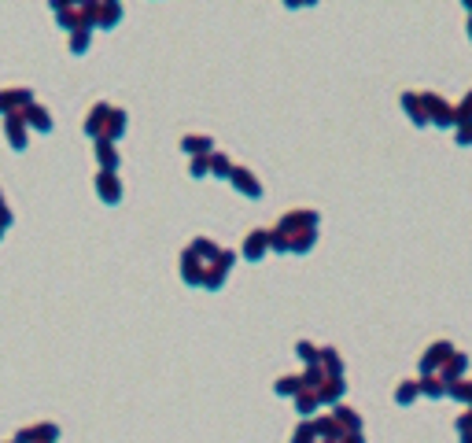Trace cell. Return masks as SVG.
Masks as SVG:
<instances>
[{"mask_svg":"<svg viewBox=\"0 0 472 443\" xmlns=\"http://www.w3.org/2000/svg\"><path fill=\"white\" fill-rule=\"evenodd\" d=\"M318 244V211H288L281 215V222L270 229V252L277 255H307Z\"/></svg>","mask_w":472,"mask_h":443,"instance_id":"1","label":"cell"},{"mask_svg":"<svg viewBox=\"0 0 472 443\" xmlns=\"http://www.w3.org/2000/svg\"><path fill=\"white\" fill-rule=\"evenodd\" d=\"M221 247L214 240H207V237H196L185 252H181V281L192 284V289H203V281H207V266L218 259Z\"/></svg>","mask_w":472,"mask_h":443,"instance_id":"2","label":"cell"},{"mask_svg":"<svg viewBox=\"0 0 472 443\" xmlns=\"http://www.w3.org/2000/svg\"><path fill=\"white\" fill-rule=\"evenodd\" d=\"M85 133L93 137V140H115L126 133V111L122 108H111L108 100H100V103H93L89 108V115H85Z\"/></svg>","mask_w":472,"mask_h":443,"instance_id":"3","label":"cell"},{"mask_svg":"<svg viewBox=\"0 0 472 443\" xmlns=\"http://www.w3.org/2000/svg\"><path fill=\"white\" fill-rule=\"evenodd\" d=\"M30 103H34V89H26V85L0 89V119H8V115H22Z\"/></svg>","mask_w":472,"mask_h":443,"instance_id":"4","label":"cell"},{"mask_svg":"<svg viewBox=\"0 0 472 443\" xmlns=\"http://www.w3.org/2000/svg\"><path fill=\"white\" fill-rule=\"evenodd\" d=\"M457 355L454 351V344L450 340H436L432 347H425V355H421V377H428V373H443V366Z\"/></svg>","mask_w":472,"mask_h":443,"instance_id":"5","label":"cell"},{"mask_svg":"<svg viewBox=\"0 0 472 443\" xmlns=\"http://www.w3.org/2000/svg\"><path fill=\"white\" fill-rule=\"evenodd\" d=\"M233 263H236V252H229V247H221V252H218V259H214L211 266H207V281H203V289H207V292H218L221 284H226V277H229Z\"/></svg>","mask_w":472,"mask_h":443,"instance_id":"6","label":"cell"},{"mask_svg":"<svg viewBox=\"0 0 472 443\" xmlns=\"http://www.w3.org/2000/svg\"><path fill=\"white\" fill-rule=\"evenodd\" d=\"M421 100H425V115H428L432 126H439V129L454 126V108L439 93H421Z\"/></svg>","mask_w":472,"mask_h":443,"instance_id":"7","label":"cell"},{"mask_svg":"<svg viewBox=\"0 0 472 443\" xmlns=\"http://www.w3.org/2000/svg\"><path fill=\"white\" fill-rule=\"evenodd\" d=\"M229 185L240 192V196H247V200H262V181L255 177V170H247V166H233Z\"/></svg>","mask_w":472,"mask_h":443,"instance_id":"8","label":"cell"},{"mask_svg":"<svg viewBox=\"0 0 472 443\" xmlns=\"http://www.w3.org/2000/svg\"><path fill=\"white\" fill-rule=\"evenodd\" d=\"M96 196L108 207L122 203V181H118V170H100L96 174Z\"/></svg>","mask_w":472,"mask_h":443,"instance_id":"9","label":"cell"},{"mask_svg":"<svg viewBox=\"0 0 472 443\" xmlns=\"http://www.w3.org/2000/svg\"><path fill=\"white\" fill-rule=\"evenodd\" d=\"M270 252V229H251L244 237V247H240V255L244 259H251V263H258L262 255Z\"/></svg>","mask_w":472,"mask_h":443,"instance_id":"10","label":"cell"},{"mask_svg":"<svg viewBox=\"0 0 472 443\" xmlns=\"http://www.w3.org/2000/svg\"><path fill=\"white\" fill-rule=\"evenodd\" d=\"M56 440H59V428L48 425V421L30 425V428H19V433H15V443H56Z\"/></svg>","mask_w":472,"mask_h":443,"instance_id":"11","label":"cell"},{"mask_svg":"<svg viewBox=\"0 0 472 443\" xmlns=\"http://www.w3.org/2000/svg\"><path fill=\"white\" fill-rule=\"evenodd\" d=\"M22 119H26L30 129H37V133H52V126H56V122H52V111L45 108V103H37V100L22 111Z\"/></svg>","mask_w":472,"mask_h":443,"instance_id":"12","label":"cell"},{"mask_svg":"<svg viewBox=\"0 0 472 443\" xmlns=\"http://www.w3.org/2000/svg\"><path fill=\"white\" fill-rule=\"evenodd\" d=\"M26 133H30V126H26L22 115H8V119H4V137H8V145L15 152L26 148Z\"/></svg>","mask_w":472,"mask_h":443,"instance_id":"13","label":"cell"},{"mask_svg":"<svg viewBox=\"0 0 472 443\" xmlns=\"http://www.w3.org/2000/svg\"><path fill=\"white\" fill-rule=\"evenodd\" d=\"M181 152H189L192 159H200V155H214V137L189 133V137H181Z\"/></svg>","mask_w":472,"mask_h":443,"instance_id":"14","label":"cell"},{"mask_svg":"<svg viewBox=\"0 0 472 443\" xmlns=\"http://www.w3.org/2000/svg\"><path fill=\"white\" fill-rule=\"evenodd\" d=\"M347 392V384H344V377H325L321 388H318V399L325 402V407H339V399H344Z\"/></svg>","mask_w":472,"mask_h":443,"instance_id":"15","label":"cell"},{"mask_svg":"<svg viewBox=\"0 0 472 443\" xmlns=\"http://www.w3.org/2000/svg\"><path fill=\"white\" fill-rule=\"evenodd\" d=\"M118 19H122V4H115V0H96V30H111Z\"/></svg>","mask_w":472,"mask_h":443,"instance_id":"16","label":"cell"},{"mask_svg":"<svg viewBox=\"0 0 472 443\" xmlns=\"http://www.w3.org/2000/svg\"><path fill=\"white\" fill-rule=\"evenodd\" d=\"M402 111L410 115L413 126H428V115H425V100H421V93H402Z\"/></svg>","mask_w":472,"mask_h":443,"instance_id":"17","label":"cell"},{"mask_svg":"<svg viewBox=\"0 0 472 443\" xmlns=\"http://www.w3.org/2000/svg\"><path fill=\"white\" fill-rule=\"evenodd\" d=\"M96 163L100 170H118V163H122V155H118V148L111 145V140H96Z\"/></svg>","mask_w":472,"mask_h":443,"instance_id":"18","label":"cell"},{"mask_svg":"<svg viewBox=\"0 0 472 443\" xmlns=\"http://www.w3.org/2000/svg\"><path fill=\"white\" fill-rule=\"evenodd\" d=\"M332 418H336V425H339V428H344V436H347V433H362V418H358V410L344 407V402H339V407H332Z\"/></svg>","mask_w":472,"mask_h":443,"instance_id":"19","label":"cell"},{"mask_svg":"<svg viewBox=\"0 0 472 443\" xmlns=\"http://www.w3.org/2000/svg\"><path fill=\"white\" fill-rule=\"evenodd\" d=\"M303 377H299V373H284V377H277V384H273V392H277V395H284V399H295L299 392H303Z\"/></svg>","mask_w":472,"mask_h":443,"instance_id":"20","label":"cell"},{"mask_svg":"<svg viewBox=\"0 0 472 443\" xmlns=\"http://www.w3.org/2000/svg\"><path fill=\"white\" fill-rule=\"evenodd\" d=\"M465 366H469V355H462V351H457V355L447 362V366H443V381H447V388L450 384H457V381H462V373H465Z\"/></svg>","mask_w":472,"mask_h":443,"instance_id":"21","label":"cell"},{"mask_svg":"<svg viewBox=\"0 0 472 443\" xmlns=\"http://www.w3.org/2000/svg\"><path fill=\"white\" fill-rule=\"evenodd\" d=\"M318 366H321L325 373H329V377H344V358H339V351H336V347H321Z\"/></svg>","mask_w":472,"mask_h":443,"instance_id":"22","label":"cell"},{"mask_svg":"<svg viewBox=\"0 0 472 443\" xmlns=\"http://www.w3.org/2000/svg\"><path fill=\"white\" fill-rule=\"evenodd\" d=\"M321 407V399H318V392L314 388H303V392L295 395V414H303V421H310V414Z\"/></svg>","mask_w":472,"mask_h":443,"instance_id":"23","label":"cell"},{"mask_svg":"<svg viewBox=\"0 0 472 443\" xmlns=\"http://www.w3.org/2000/svg\"><path fill=\"white\" fill-rule=\"evenodd\" d=\"M421 395H428V399H443V395H447V381H443L439 373L421 377Z\"/></svg>","mask_w":472,"mask_h":443,"instance_id":"24","label":"cell"},{"mask_svg":"<svg viewBox=\"0 0 472 443\" xmlns=\"http://www.w3.org/2000/svg\"><path fill=\"white\" fill-rule=\"evenodd\" d=\"M417 395H421V381H402L395 388V402H399V407H410Z\"/></svg>","mask_w":472,"mask_h":443,"instance_id":"25","label":"cell"},{"mask_svg":"<svg viewBox=\"0 0 472 443\" xmlns=\"http://www.w3.org/2000/svg\"><path fill=\"white\" fill-rule=\"evenodd\" d=\"M211 174H214V177H226V181L233 177V163H229L226 152H214V155H211Z\"/></svg>","mask_w":472,"mask_h":443,"instance_id":"26","label":"cell"},{"mask_svg":"<svg viewBox=\"0 0 472 443\" xmlns=\"http://www.w3.org/2000/svg\"><path fill=\"white\" fill-rule=\"evenodd\" d=\"M295 355L307 362V366H318V358H321V347H314L310 340H299L295 344Z\"/></svg>","mask_w":472,"mask_h":443,"instance_id":"27","label":"cell"},{"mask_svg":"<svg viewBox=\"0 0 472 443\" xmlns=\"http://www.w3.org/2000/svg\"><path fill=\"white\" fill-rule=\"evenodd\" d=\"M89 41H93V30H74L67 45H71L74 56H82V52H89Z\"/></svg>","mask_w":472,"mask_h":443,"instance_id":"28","label":"cell"},{"mask_svg":"<svg viewBox=\"0 0 472 443\" xmlns=\"http://www.w3.org/2000/svg\"><path fill=\"white\" fill-rule=\"evenodd\" d=\"M465 122H472V89L465 93V100L454 108V126H465Z\"/></svg>","mask_w":472,"mask_h":443,"instance_id":"29","label":"cell"},{"mask_svg":"<svg viewBox=\"0 0 472 443\" xmlns=\"http://www.w3.org/2000/svg\"><path fill=\"white\" fill-rule=\"evenodd\" d=\"M447 395L457 399V402H469V407H472V381H457V384H450Z\"/></svg>","mask_w":472,"mask_h":443,"instance_id":"30","label":"cell"},{"mask_svg":"<svg viewBox=\"0 0 472 443\" xmlns=\"http://www.w3.org/2000/svg\"><path fill=\"white\" fill-rule=\"evenodd\" d=\"M189 174H192V177H207V174H211V155H200V159H192V163H189Z\"/></svg>","mask_w":472,"mask_h":443,"instance_id":"31","label":"cell"},{"mask_svg":"<svg viewBox=\"0 0 472 443\" xmlns=\"http://www.w3.org/2000/svg\"><path fill=\"white\" fill-rule=\"evenodd\" d=\"M11 222H15V215H11V207H8V200H4V192H0V237L11 229Z\"/></svg>","mask_w":472,"mask_h":443,"instance_id":"32","label":"cell"},{"mask_svg":"<svg viewBox=\"0 0 472 443\" xmlns=\"http://www.w3.org/2000/svg\"><path fill=\"white\" fill-rule=\"evenodd\" d=\"M454 140H457V145H462V148H469V145H472V122L457 126V129H454Z\"/></svg>","mask_w":472,"mask_h":443,"instance_id":"33","label":"cell"},{"mask_svg":"<svg viewBox=\"0 0 472 443\" xmlns=\"http://www.w3.org/2000/svg\"><path fill=\"white\" fill-rule=\"evenodd\" d=\"M457 433H472V410H469V414H462V418H457Z\"/></svg>","mask_w":472,"mask_h":443,"instance_id":"34","label":"cell"},{"mask_svg":"<svg viewBox=\"0 0 472 443\" xmlns=\"http://www.w3.org/2000/svg\"><path fill=\"white\" fill-rule=\"evenodd\" d=\"M339 443H365V440H362V433H347V436L339 440Z\"/></svg>","mask_w":472,"mask_h":443,"instance_id":"35","label":"cell"},{"mask_svg":"<svg viewBox=\"0 0 472 443\" xmlns=\"http://www.w3.org/2000/svg\"><path fill=\"white\" fill-rule=\"evenodd\" d=\"M469 41H472V4H469Z\"/></svg>","mask_w":472,"mask_h":443,"instance_id":"36","label":"cell"},{"mask_svg":"<svg viewBox=\"0 0 472 443\" xmlns=\"http://www.w3.org/2000/svg\"><path fill=\"white\" fill-rule=\"evenodd\" d=\"M462 443H472V433H462Z\"/></svg>","mask_w":472,"mask_h":443,"instance_id":"37","label":"cell"},{"mask_svg":"<svg viewBox=\"0 0 472 443\" xmlns=\"http://www.w3.org/2000/svg\"><path fill=\"white\" fill-rule=\"evenodd\" d=\"M11 443H15V440H11Z\"/></svg>","mask_w":472,"mask_h":443,"instance_id":"38","label":"cell"}]
</instances>
